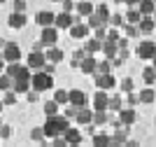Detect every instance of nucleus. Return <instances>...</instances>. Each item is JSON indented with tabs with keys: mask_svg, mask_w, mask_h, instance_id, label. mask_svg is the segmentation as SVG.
<instances>
[{
	"mask_svg": "<svg viewBox=\"0 0 156 147\" xmlns=\"http://www.w3.org/2000/svg\"><path fill=\"white\" fill-rule=\"evenodd\" d=\"M12 5H14V12H21V14H26V0H14Z\"/></svg>",
	"mask_w": 156,
	"mask_h": 147,
	"instance_id": "79ce46f5",
	"label": "nucleus"
},
{
	"mask_svg": "<svg viewBox=\"0 0 156 147\" xmlns=\"http://www.w3.org/2000/svg\"><path fill=\"white\" fill-rule=\"evenodd\" d=\"M86 26H89V28H100L103 24L98 21V17H96V14H91V17H89V24H86Z\"/></svg>",
	"mask_w": 156,
	"mask_h": 147,
	"instance_id": "09e8293b",
	"label": "nucleus"
},
{
	"mask_svg": "<svg viewBox=\"0 0 156 147\" xmlns=\"http://www.w3.org/2000/svg\"><path fill=\"white\" fill-rule=\"evenodd\" d=\"M56 40H58V28L56 26H49V28H42V47H56Z\"/></svg>",
	"mask_w": 156,
	"mask_h": 147,
	"instance_id": "39448f33",
	"label": "nucleus"
},
{
	"mask_svg": "<svg viewBox=\"0 0 156 147\" xmlns=\"http://www.w3.org/2000/svg\"><path fill=\"white\" fill-rule=\"evenodd\" d=\"M124 147H140V142H137V140H126Z\"/></svg>",
	"mask_w": 156,
	"mask_h": 147,
	"instance_id": "6e6d98bb",
	"label": "nucleus"
},
{
	"mask_svg": "<svg viewBox=\"0 0 156 147\" xmlns=\"http://www.w3.org/2000/svg\"><path fill=\"white\" fill-rule=\"evenodd\" d=\"M37 98H40V96H37V91H33V89L28 91V101H30V103H35Z\"/></svg>",
	"mask_w": 156,
	"mask_h": 147,
	"instance_id": "5fc2aeb1",
	"label": "nucleus"
},
{
	"mask_svg": "<svg viewBox=\"0 0 156 147\" xmlns=\"http://www.w3.org/2000/svg\"><path fill=\"white\" fill-rule=\"evenodd\" d=\"M49 2H63V0H49Z\"/></svg>",
	"mask_w": 156,
	"mask_h": 147,
	"instance_id": "0e129e2a",
	"label": "nucleus"
},
{
	"mask_svg": "<svg viewBox=\"0 0 156 147\" xmlns=\"http://www.w3.org/2000/svg\"><path fill=\"white\" fill-rule=\"evenodd\" d=\"M70 126V124H68V119H65V117H47V124L42 128H44V135L47 138H58V135H63L65 133V128Z\"/></svg>",
	"mask_w": 156,
	"mask_h": 147,
	"instance_id": "f257e3e1",
	"label": "nucleus"
},
{
	"mask_svg": "<svg viewBox=\"0 0 156 147\" xmlns=\"http://www.w3.org/2000/svg\"><path fill=\"white\" fill-rule=\"evenodd\" d=\"M75 119H77L82 126H86V124H91V122H93V112H91V110H86V108H79V110H77V115H75Z\"/></svg>",
	"mask_w": 156,
	"mask_h": 147,
	"instance_id": "aec40b11",
	"label": "nucleus"
},
{
	"mask_svg": "<svg viewBox=\"0 0 156 147\" xmlns=\"http://www.w3.org/2000/svg\"><path fill=\"white\" fill-rule=\"evenodd\" d=\"M110 24H112V28H119V26H124V17H121V14H112Z\"/></svg>",
	"mask_w": 156,
	"mask_h": 147,
	"instance_id": "ea45409f",
	"label": "nucleus"
},
{
	"mask_svg": "<svg viewBox=\"0 0 156 147\" xmlns=\"http://www.w3.org/2000/svg\"><path fill=\"white\" fill-rule=\"evenodd\" d=\"M137 9H140V14H142V17H151V14H154V9H156V5H154V0H142V2L137 5Z\"/></svg>",
	"mask_w": 156,
	"mask_h": 147,
	"instance_id": "a878e982",
	"label": "nucleus"
},
{
	"mask_svg": "<svg viewBox=\"0 0 156 147\" xmlns=\"http://www.w3.org/2000/svg\"><path fill=\"white\" fill-rule=\"evenodd\" d=\"M112 145V138L105 133H93V147H110Z\"/></svg>",
	"mask_w": 156,
	"mask_h": 147,
	"instance_id": "cd10ccee",
	"label": "nucleus"
},
{
	"mask_svg": "<svg viewBox=\"0 0 156 147\" xmlns=\"http://www.w3.org/2000/svg\"><path fill=\"white\" fill-rule=\"evenodd\" d=\"M93 82H96V89L107 91V89H112V86L117 84V79H114V75H96Z\"/></svg>",
	"mask_w": 156,
	"mask_h": 147,
	"instance_id": "1a4fd4ad",
	"label": "nucleus"
},
{
	"mask_svg": "<svg viewBox=\"0 0 156 147\" xmlns=\"http://www.w3.org/2000/svg\"><path fill=\"white\" fill-rule=\"evenodd\" d=\"M105 122H110V115H107V110H93V124L103 126Z\"/></svg>",
	"mask_w": 156,
	"mask_h": 147,
	"instance_id": "7c9ffc66",
	"label": "nucleus"
},
{
	"mask_svg": "<svg viewBox=\"0 0 156 147\" xmlns=\"http://www.w3.org/2000/svg\"><path fill=\"white\" fill-rule=\"evenodd\" d=\"M0 47H2V49H5V40H2V38H0Z\"/></svg>",
	"mask_w": 156,
	"mask_h": 147,
	"instance_id": "052dcab7",
	"label": "nucleus"
},
{
	"mask_svg": "<svg viewBox=\"0 0 156 147\" xmlns=\"http://www.w3.org/2000/svg\"><path fill=\"white\" fill-rule=\"evenodd\" d=\"M151 19H154V21H156V9H154V14H151Z\"/></svg>",
	"mask_w": 156,
	"mask_h": 147,
	"instance_id": "680f3d73",
	"label": "nucleus"
},
{
	"mask_svg": "<svg viewBox=\"0 0 156 147\" xmlns=\"http://www.w3.org/2000/svg\"><path fill=\"white\" fill-rule=\"evenodd\" d=\"M0 124H2V122H0Z\"/></svg>",
	"mask_w": 156,
	"mask_h": 147,
	"instance_id": "774afa93",
	"label": "nucleus"
},
{
	"mask_svg": "<svg viewBox=\"0 0 156 147\" xmlns=\"http://www.w3.org/2000/svg\"><path fill=\"white\" fill-rule=\"evenodd\" d=\"M124 33H126V38H137V35H140V28H137V26H126L124 28Z\"/></svg>",
	"mask_w": 156,
	"mask_h": 147,
	"instance_id": "58836bf2",
	"label": "nucleus"
},
{
	"mask_svg": "<svg viewBox=\"0 0 156 147\" xmlns=\"http://www.w3.org/2000/svg\"><path fill=\"white\" fill-rule=\"evenodd\" d=\"M16 103V94L14 91H5V101H2V105H14Z\"/></svg>",
	"mask_w": 156,
	"mask_h": 147,
	"instance_id": "a19ab883",
	"label": "nucleus"
},
{
	"mask_svg": "<svg viewBox=\"0 0 156 147\" xmlns=\"http://www.w3.org/2000/svg\"><path fill=\"white\" fill-rule=\"evenodd\" d=\"M124 19L128 21L130 26H137L140 21H142V14H140V9H137V7H130V9H128V14H126Z\"/></svg>",
	"mask_w": 156,
	"mask_h": 147,
	"instance_id": "393cba45",
	"label": "nucleus"
},
{
	"mask_svg": "<svg viewBox=\"0 0 156 147\" xmlns=\"http://www.w3.org/2000/svg\"><path fill=\"white\" fill-rule=\"evenodd\" d=\"M93 14L98 17V21H100L103 26L107 24V21H110V17H112V14H110V9H107V5H98L96 9H93Z\"/></svg>",
	"mask_w": 156,
	"mask_h": 147,
	"instance_id": "b1692460",
	"label": "nucleus"
},
{
	"mask_svg": "<svg viewBox=\"0 0 156 147\" xmlns=\"http://www.w3.org/2000/svg\"><path fill=\"white\" fill-rule=\"evenodd\" d=\"M75 24V19H72L68 12H61V14H56V21H54V26L58 28V31H63V28H70V26Z\"/></svg>",
	"mask_w": 156,
	"mask_h": 147,
	"instance_id": "dca6fc26",
	"label": "nucleus"
},
{
	"mask_svg": "<svg viewBox=\"0 0 156 147\" xmlns=\"http://www.w3.org/2000/svg\"><path fill=\"white\" fill-rule=\"evenodd\" d=\"M75 7H77L79 17H91L93 9H96V7H93V2H89V0H82V2H77Z\"/></svg>",
	"mask_w": 156,
	"mask_h": 147,
	"instance_id": "5701e85b",
	"label": "nucleus"
},
{
	"mask_svg": "<svg viewBox=\"0 0 156 147\" xmlns=\"http://www.w3.org/2000/svg\"><path fill=\"white\" fill-rule=\"evenodd\" d=\"M12 91L14 94H28V91H30V77H19V79H14Z\"/></svg>",
	"mask_w": 156,
	"mask_h": 147,
	"instance_id": "ddd939ff",
	"label": "nucleus"
},
{
	"mask_svg": "<svg viewBox=\"0 0 156 147\" xmlns=\"http://www.w3.org/2000/svg\"><path fill=\"white\" fill-rule=\"evenodd\" d=\"M151 61H154V65H151V68H154V70H156V54H154V56H151Z\"/></svg>",
	"mask_w": 156,
	"mask_h": 147,
	"instance_id": "13d9d810",
	"label": "nucleus"
},
{
	"mask_svg": "<svg viewBox=\"0 0 156 147\" xmlns=\"http://www.w3.org/2000/svg\"><path fill=\"white\" fill-rule=\"evenodd\" d=\"M44 63H47V56L42 54V51H30V54H28V63L26 65L30 68V70H42Z\"/></svg>",
	"mask_w": 156,
	"mask_h": 147,
	"instance_id": "0eeeda50",
	"label": "nucleus"
},
{
	"mask_svg": "<svg viewBox=\"0 0 156 147\" xmlns=\"http://www.w3.org/2000/svg\"><path fill=\"white\" fill-rule=\"evenodd\" d=\"M124 2H126V5H130V7H137L142 0H124Z\"/></svg>",
	"mask_w": 156,
	"mask_h": 147,
	"instance_id": "4d7b16f0",
	"label": "nucleus"
},
{
	"mask_svg": "<svg viewBox=\"0 0 156 147\" xmlns=\"http://www.w3.org/2000/svg\"><path fill=\"white\" fill-rule=\"evenodd\" d=\"M121 89H124L126 94H130V91H133V79H130V77H126V79H121Z\"/></svg>",
	"mask_w": 156,
	"mask_h": 147,
	"instance_id": "49530a36",
	"label": "nucleus"
},
{
	"mask_svg": "<svg viewBox=\"0 0 156 147\" xmlns=\"http://www.w3.org/2000/svg\"><path fill=\"white\" fill-rule=\"evenodd\" d=\"M142 79L147 82V86H151V84L156 82V70L151 68V65H147V68L142 70Z\"/></svg>",
	"mask_w": 156,
	"mask_h": 147,
	"instance_id": "2f4dec72",
	"label": "nucleus"
},
{
	"mask_svg": "<svg viewBox=\"0 0 156 147\" xmlns=\"http://www.w3.org/2000/svg\"><path fill=\"white\" fill-rule=\"evenodd\" d=\"M77 110H79V108H72V105H70V108L65 110V115H63V117H65V119H70V117H75V115H77Z\"/></svg>",
	"mask_w": 156,
	"mask_h": 147,
	"instance_id": "603ef678",
	"label": "nucleus"
},
{
	"mask_svg": "<svg viewBox=\"0 0 156 147\" xmlns=\"http://www.w3.org/2000/svg\"><path fill=\"white\" fill-rule=\"evenodd\" d=\"M110 70H112V63H110V58H105V61H100V63H98L96 75H110Z\"/></svg>",
	"mask_w": 156,
	"mask_h": 147,
	"instance_id": "f704fd0d",
	"label": "nucleus"
},
{
	"mask_svg": "<svg viewBox=\"0 0 156 147\" xmlns=\"http://www.w3.org/2000/svg\"><path fill=\"white\" fill-rule=\"evenodd\" d=\"M54 101L58 103V105H65V103H70V94L65 89H56V94H54Z\"/></svg>",
	"mask_w": 156,
	"mask_h": 147,
	"instance_id": "473e14b6",
	"label": "nucleus"
},
{
	"mask_svg": "<svg viewBox=\"0 0 156 147\" xmlns=\"http://www.w3.org/2000/svg\"><path fill=\"white\" fill-rule=\"evenodd\" d=\"M2 68H5V58H0V70H2Z\"/></svg>",
	"mask_w": 156,
	"mask_h": 147,
	"instance_id": "bf43d9fd",
	"label": "nucleus"
},
{
	"mask_svg": "<svg viewBox=\"0 0 156 147\" xmlns=\"http://www.w3.org/2000/svg\"><path fill=\"white\" fill-rule=\"evenodd\" d=\"M107 110H110V112H119V110H121V98L112 96L110 101H107Z\"/></svg>",
	"mask_w": 156,
	"mask_h": 147,
	"instance_id": "c9c22d12",
	"label": "nucleus"
},
{
	"mask_svg": "<svg viewBox=\"0 0 156 147\" xmlns=\"http://www.w3.org/2000/svg\"><path fill=\"white\" fill-rule=\"evenodd\" d=\"M7 24L12 26V28H23V26H26V14H21V12H12L9 17H7Z\"/></svg>",
	"mask_w": 156,
	"mask_h": 147,
	"instance_id": "a211bd4d",
	"label": "nucleus"
},
{
	"mask_svg": "<svg viewBox=\"0 0 156 147\" xmlns=\"http://www.w3.org/2000/svg\"><path fill=\"white\" fill-rule=\"evenodd\" d=\"M12 82L14 79L9 75H0V91H9L12 89Z\"/></svg>",
	"mask_w": 156,
	"mask_h": 147,
	"instance_id": "e433bc0d",
	"label": "nucleus"
},
{
	"mask_svg": "<svg viewBox=\"0 0 156 147\" xmlns=\"http://www.w3.org/2000/svg\"><path fill=\"white\" fill-rule=\"evenodd\" d=\"M51 86H54V75H47V72L37 70V75L30 77V89L37 91V94H42V91H47V89H51Z\"/></svg>",
	"mask_w": 156,
	"mask_h": 147,
	"instance_id": "f03ea898",
	"label": "nucleus"
},
{
	"mask_svg": "<svg viewBox=\"0 0 156 147\" xmlns=\"http://www.w3.org/2000/svg\"><path fill=\"white\" fill-rule=\"evenodd\" d=\"M119 124L121 126H133V124L137 122V112H135V108H121L119 110Z\"/></svg>",
	"mask_w": 156,
	"mask_h": 147,
	"instance_id": "423d86ee",
	"label": "nucleus"
},
{
	"mask_svg": "<svg viewBox=\"0 0 156 147\" xmlns=\"http://www.w3.org/2000/svg\"><path fill=\"white\" fill-rule=\"evenodd\" d=\"M30 138H33V140H42V138H44V128H42V126H35V128H33V131H30Z\"/></svg>",
	"mask_w": 156,
	"mask_h": 147,
	"instance_id": "4c0bfd02",
	"label": "nucleus"
},
{
	"mask_svg": "<svg viewBox=\"0 0 156 147\" xmlns=\"http://www.w3.org/2000/svg\"><path fill=\"white\" fill-rule=\"evenodd\" d=\"M107 101H110V96H107L103 89H98V94L93 96V108L96 110H107Z\"/></svg>",
	"mask_w": 156,
	"mask_h": 147,
	"instance_id": "6ab92c4d",
	"label": "nucleus"
},
{
	"mask_svg": "<svg viewBox=\"0 0 156 147\" xmlns=\"http://www.w3.org/2000/svg\"><path fill=\"white\" fill-rule=\"evenodd\" d=\"M5 75H9L12 79H19V77H33L30 68L28 65H21V63H9L5 68Z\"/></svg>",
	"mask_w": 156,
	"mask_h": 147,
	"instance_id": "7ed1b4c3",
	"label": "nucleus"
},
{
	"mask_svg": "<svg viewBox=\"0 0 156 147\" xmlns=\"http://www.w3.org/2000/svg\"><path fill=\"white\" fill-rule=\"evenodd\" d=\"M72 7H75V2H72V0H63V12H68L70 14V9Z\"/></svg>",
	"mask_w": 156,
	"mask_h": 147,
	"instance_id": "864d4df0",
	"label": "nucleus"
},
{
	"mask_svg": "<svg viewBox=\"0 0 156 147\" xmlns=\"http://www.w3.org/2000/svg\"><path fill=\"white\" fill-rule=\"evenodd\" d=\"M128 140V126H119V131H114L112 135V145H124Z\"/></svg>",
	"mask_w": 156,
	"mask_h": 147,
	"instance_id": "412c9836",
	"label": "nucleus"
},
{
	"mask_svg": "<svg viewBox=\"0 0 156 147\" xmlns=\"http://www.w3.org/2000/svg\"><path fill=\"white\" fill-rule=\"evenodd\" d=\"M35 21H37L40 28H49V26H54V21H56V14H51L49 9H42V12H37Z\"/></svg>",
	"mask_w": 156,
	"mask_h": 147,
	"instance_id": "9d476101",
	"label": "nucleus"
},
{
	"mask_svg": "<svg viewBox=\"0 0 156 147\" xmlns=\"http://www.w3.org/2000/svg\"><path fill=\"white\" fill-rule=\"evenodd\" d=\"M42 72H47V75H54V72H56V63H49V61H47L44 68H42Z\"/></svg>",
	"mask_w": 156,
	"mask_h": 147,
	"instance_id": "8fccbe9b",
	"label": "nucleus"
},
{
	"mask_svg": "<svg viewBox=\"0 0 156 147\" xmlns=\"http://www.w3.org/2000/svg\"><path fill=\"white\" fill-rule=\"evenodd\" d=\"M100 49H103V42H100V40H96V38L86 40V45H84V51H86V54H98Z\"/></svg>",
	"mask_w": 156,
	"mask_h": 147,
	"instance_id": "bb28decb",
	"label": "nucleus"
},
{
	"mask_svg": "<svg viewBox=\"0 0 156 147\" xmlns=\"http://www.w3.org/2000/svg\"><path fill=\"white\" fill-rule=\"evenodd\" d=\"M12 135V126H7V124H0V138L5 140V138H9Z\"/></svg>",
	"mask_w": 156,
	"mask_h": 147,
	"instance_id": "37998d69",
	"label": "nucleus"
},
{
	"mask_svg": "<svg viewBox=\"0 0 156 147\" xmlns=\"http://www.w3.org/2000/svg\"><path fill=\"white\" fill-rule=\"evenodd\" d=\"M154 26H156V21L151 19V17H142V21L137 24V28H140V33L149 35V33H154Z\"/></svg>",
	"mask_w": 156,
	"mask_h": 147,
	"instance_id": "4be33fe9",
	"label": "nucleus"
},
{
	"mask_svg": "<svg viewBox=\"0 0 156 147\" xmlns=\"http://www.w3.org/2000/svg\"><path fill=\"white\" fill-rule=\"evenodd\" d=\"M63 138L68 140V145H70V147H77L79 142H82V133H79V128H72V126H68V128H65Z\"/></svg>",
	"mask_w": 156,
	"mask_h": 147,
	"instance_id": "f8f14e48",
	"label": "nucleus"
},
{
	"mask_svg": "<svg viewBox=\"0 0 156 147\" xmlns=\"http://www.w3.org/2000/svg\"><path fill=\"white\" fill-rule=\"evenodd\" d=\"M2 108H5V105H2V101H0V112H2Z\"/></svg>",
	"mask_w": 156,
	"mask_h": 147,
	"instance_id": "e2e57ef3",
	"label": "nucleus"
},
{
	"mask_svg": "<svg viewBox=\"0 0 156 147\" xmlns=\"http://www.w3.org/2000/svg\"><path fill=\"white\" fill-rule=\"evenodd\" d=\"M137 98H140V103H154L156 101V94L151 86H147V89H142L140 94H137Z\"/></svg>",
	"mask_w": 156,
	"mask_h": 147,
	"instance_id": "c756f323",
	"label": "nucleus"
},
{
	"mask_svg": "<svg viewBox=\"0 0 156 147\" xmlns=\"http://www.w3.org/2000/svg\"><path fill=\"white\" fill-rule=\"evenodd\" d=\"M68 94H70V105H72V108H84V105H86V94H84V91L72 89V91H68Z\"/></svg>",
	"mask_w": 156,
	"mask_h": 147,
	"instance_id": "4468645a",
	"label": "nucleus"
},
{
	"mask_svg": "<svg viewBox=\"0 0 156 147\" xmlns=\"http://www.w3.org/2000/svg\"><path fill=\"white\" fill-rule=\"evenodd\" d=\"M2 58H5V63H19V58H21V47L14 45V42H7L5 49H2Z\"/></svg>",
	"mask_w": 156,
	"mask_h": 147,
	"instance_id": "20e7f679",
	"label": "nucleus"
},
{
	"mask_svg": "<svg viewBox=\"0 0 156 147\" xmlns=\"http://www.w3.org/2000/svg\"><path fill=\"white\" fill-rule=\"evenodd\" d=\"M105 38H107V31H105V26H100V28H96V40H100V42H105Z\"/></svg>",
	"mask_w": 156,
	"mask_h": 147,
	"instance_id": "de8ad7c7",
	"label": "nucleus"
},
{
	"mask_svg": "<svg viewBox=\"0 0 156 147\" xmlns=\"http://www.w3.org/2000/svg\"><path fill=\"white\" fill-rule=\"evenodd\" d=\"M42 110H44L47 117H56V115H58V103L49 101V103H44V108H42Z\"/></svg>",
	"mask_w": 156,
	"mask_h": 147,
	"instance_id": "72a5a7b5",
	"label": "nucleus"
},
{
	"mask_svg": "<svg viewBox=\"0 0 156 147\" xmlns=\"http://www.w3.org/2000/svg\"><path fill=\"white\" fill-rule=\"evenodd\" d=\"M2 2H5V0H0V5H2Z\"/></svg>",
	"mask_w": 156,
	"mask_h": 147,
	"instance_id": "338daca9",
	"label": "nucleus"
},
{
	"mask_svg": "<svg viewBox=\"0 0 156 147\" xmlns=\"http://www.w3.org/2000/svg\"><path fill=\"white\" fill-rule=\"evenodd\" d=\"M137 103H140V98H137V94H133V91H130V94H128V105H130V108H135Z\"/></svg>",
	"mask_w": 156,
	"mask_h": 147,
	"instance_id": "3c124183",
	"label": "nucleus"
},
{
	"mask_svg": "<svg viewBox=\"0 0 156 147\" xmlns=\"http://www.w3.org/2000/svg\"><path fill=\"white\" fill-rule=\"evenodd\" d=\"M110 147H124V145H110Z\"/></svg>",
	"mask_w": 156,
	"mask_h": 147,
	"instance_id": "69168bd1",
	"label": "nucleus"
},
{
	"mask_svg": "<svg viewBox=\"0 0 156 147\" xmlns=\"http://www.w3.org/2000/svg\"><path fill=\"white\" fill-rule=\"evenodd\" d=\"M51 147H70V145H68V140H65V138H63V135H58V138H51Z\"/></svg>",
	"mask_w": 156,
	"mask_h": 147,
	"instance_id": "c03bdc74",
	"label": "nucleus"
},
{
	"mask_svg": "<svg viewBox=\"0 0 156 147\" xmlns=\"http://www.w3.org/2000/svg\"><path fill=\"white\" fill-rule=\"evenodd\" d=\"M154 54H156L154 40H142V42L137 45V56H140V58H151Z\"/></svg>",
	"mask_w": 156,
	"mask_h": 147,
	"instance_id": "6e6552de",
	"label": "nucleus"
},
{
	"mask_svg": "<svg viewBox=\"0 0 156 147\" xmlns=\"http://www.w3.org/2000/svg\"><path fill=\"white\" fill-rule=\"evenodd\" d=\"M44 56H47L49 63H61L65 54H63V49H58V47H49V49L44 51Z\"/></svg>",
	"mask_w": 156,
	"mask_h": 147,
	"instance_id": "f3484780",
	"label": "nucleus"
},
{
	"mask_svg": "<svg viewBox=\"0 0 156 147\" xmlns=\"http://www.w3.org/2000/svg\"><path fill=\"white\" fill-rule=\"evenodd\" d=\"M79 68H82L84 75H96V70H98L96 56H84V58H82V63H79Z\"/></svg>",
	"mask_w": 156,
	"mask_h": 147,
	"instance_id": "9b49d317",
	"label": "nucleus"
},
{
	"mask_svg": "<svg viewBox=\"0 0 156 147\" xmlns=\"http://www.w3.org/2000/svg\"><path fill=\"white\" fill-rule=\"evenodd\" d=\"M68 31H70V38L82 40V38H86V35H89V26H86V24H72Z\"/></svg>",
	"mask_w": 156,
	"mask_h": 147,
	"instance_id": "2eb2a0df",
	"label": "nucleus"
},
{
	"mask_svg": "<svg viewBox=\"0 0 156 147\" xmlns=\"http://www.w3.org/2000/svg\"><path fill=\"white\" fill-rule=\"evenodd\" d=\"M119 38H121V35H119L117 28H110V31H107V38H105V40H110V42H117Z\"/></svg>",
	"mask_w": 156,
	"mask_h": 147,
	"instance_id": "a18cd8bd",
	"label": "nucleus"
},
{
	"mask_svg": "<svg viewBox=\"0 0 156 147\" xmlns=\"http://www.w3.org/2000/svg\"><path fill=\"white\" fill-rule=\"evenodd\" d=\"M100 51H103L105 56L112 61V58L117 56V42H110V40H105V42H103V49H100Z\"/></svg>",
	"mask_w": 156,
	"mask_h": 147,
	"instance_id": "c85d7f7f",
	"label": "nucleus"
}]
</instances>
